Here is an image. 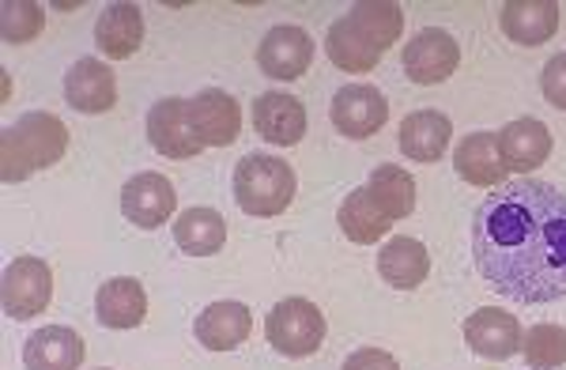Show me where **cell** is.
Here are the masks:
<instances>
[{
  "label": "cell",
  "instance_id": "obj_1",
  "mask_svg": "<svg viewBox=\"0 0 566 370\" xmlns=\"http://www.w3.org/2000/svg\"><path fill=\"white\" fill-rule=\"evenodd\" d=\"M472 261L491 292L510 303H555L566 295V193L517 178L488 197L472 220Z\"/></svg>",
  "mask_w": 566,
  "mask_h": 370
},
{
  "label": "cell",
  "instance_id": "obj_2",
  "mask_svg": "<svg viewBox=\"0 0 566 370\" xmlns=\"http://www.w3.org/2000/svg\"><path fill=\"white\" fill-rule=\"evenodd\" d=\"M405 31V12L400 4H386V0H363L348 15H340L328 27L325 53L340 72H370L378 68L381 53Z\"/></svg>",
  "mask_w": 566,
  "mask_h": 370
},
{
  "label": "cell",
  "instance_id": "obj_3",
  "mask_svg": "<svg viewBox=\"0 0 566 370\" xmlns=\"http://www.w3.org/2000/svg\"><path fill=\"white\" fill-rule=\"evenodd\" d=\"M69 151V129L61 117L31 110L0 133V175L4 182H23L34 170L53 167Z\"/></svg>",
  "mask_w": 566,
  "mask_h": 370
},
{
  "label": "cell",
  "instance_id": "obj_4",
  "mask_svg": "<svg viewBox=\"0 0 566 370\" xmlns=\"http://www.w3.org/2000/svg\"><path fill=\"white\" fill-rule=\"evenodd\" d=\"M295 167L287 159L253 151L234 167V201L250 215L269 220V215L287 212V204L295 201Z\"/></svg>",
  "mask_w": 566,
  "mask_h": 370
},
{
  "label": "cell",
  "instance_id": "obj_5",
  "mask_svg": "<svg viewBox=\"0 0 566 370\" xmlns=\"http://www.w3.org/2000/svg\"><path fill=\"white\" fill-rule=\"evenodd\" d=\"M269 345L287 359H306L325 345V314L310 299H283L264 318Z\"/></svg>",
  "mask_w": 566,
  "mask_h": 370
},
{
  "label": "cell",
  "instance_id": "obj_6",
  "mask_svg": "<svg viewBox=\"0 0 566 370\" xmlns=\"http://www.w3.org/2000/svg\"><path fill=\"white\" fill-rule=\"evenodd\" d=\"M400 65H405V76L412 80V84L434 87L458 72L461 50H458V42H453L450 31H442V27H427V31H419L416 39L405 46V53H400Z\"/></svg>",
  "mask_w": 566,
  "mask_h": 370
},
{
  "label": "cell",
  "instance_id": "obj_7",
  "mask_svg": "<svg viewBox=\"0 0 566 370\" xmlns=\"http://www.w3.org/2000/svg\"><path fill=\"white\" fill-rule=\"evenodd\" d=\"M53 299V273L42 257H15L4 268V310L15 321H31Z\"/></svg>",
  "mask_w": 566,
  "mask_h": 370
},
{
  "label": "cell",
  "instance_id": "obj_8",
  "mask_svg": "<svg viewBox=\"0 0 566 370\" xmlns=\"http://www.w3.org/2000/svg\"><path fill=\"white\" fill-rule=\"evenodd\" d=\"M148 140L167 159H193L205 151L193 121H189V98H159L148 110Z\"/></svg>",
  "mask_w": 566,
  "mask_h": 370
},
{
  "label": "cell",
  "instance_id": "obj_9",
  "mask_svg": "<svg viewBox=\"0 0 566 370\" xmlns=\"http://www.w3.org/2000/svg\"><path fill=\"white\" fill-rule=\"evenodd\" d=\"M333 125L352 140H367L386 125L389 117V103L378 87L370 84H348L333 95Z\"/></svg>",
  "mask_w": 566,
  "mask_h": 370
},
{
  "label": "cell",
  "instance_id": "obj_10",
  "mask_svg": "<svg viewBox=\"0 0 566 370\" xmlns=\"http://www.w3.org/2000/svg\"><path fill=\"white\" fill-rule=\"evenodd\" d=\"M122 212L133 228L155 231L175 215V186L170 178L155 175V170H144V175H133L122 189Z\"/></svg>",
  "mask_w": 566,
  "mask_h": 370
},
{
  "label": "cell",
  "instance_id": "obj_11",
  "mask_svg": "<svg viewBox=\"0 0 566 370\" xmlns=\"http://www.w3.org/2000/svg\"><path fill=\"white\" fill-rule=\"evenodd\" d=\"M189 121H193L205 148H227V144H234L242 133L239 98L219 92V87H208V92L189 98Z\"/></svg>",
  "mask_w": 566,
  "mask_h": 370
},
{
  "label": "cell",
  "instance_id": "obj_12",
  "mask_svg": "<svg viewBox=\"0 0 566 370\" xmlns=\"http://www.w3.org/2000/svg\"><path fill=\"white\" fill-rule=\"evenodd\" d=\"M310 61H314V39L303 27L291 23L272 27L258 50V65L272 80H298L310 68Z\"/></svg>",
  "mask_w": 566,
  "mask_h": 370
},
{
  "label": "cell",
  "instance_id": "obj_13",
  "mask_svg": "<svg viewBox=\"0 0 566 370\" xmlns=\"http://www.w3.org/2000/svg\"><path fill=\"white\" fill-rule=\"evenodd\" d=\"M464 340L480 359H510L525 345V332L510 310H495L483 306L472 318H464Z\"/></svg>",
  "mask_w": 566,
  "mask_h": 370
},
{
  "label": "cell",
  "instance_id": "obj_14",
  "mask_svg": "<svg viewBox=\"0 0 566 370\" xmlns=\"http://www.w3.org/2000/svg\"><path fill=\"white\" fill-rule=\"evenodd\" d=\"M84 337L69 325H42L27 337L23 367L27 370H80L84 367Z\"/></svg>",
  "mask_w": 566,
  "mask_h": 370
},
{
  "label": "cell",
  "instance_id": "obj_15",
  "mask_svg": "<svg viewBox=\"0 0 566 370\" xmlns=\"http://www.w3.org/2000/svg\"><path fill=\"white\" fill-rule=\"evenodd\" d=\"M65 98L72 110L80 114H106L114 110L117 103V80H114V68L98 57H84L76 61L69 72H65Z\"/></svg>",
  "mask_w": 566,
  "mask_h": 370
},
{
  "label": "cell",
  "instance_id": "obj_16",
  "mask_svg": "<svg viewBox=\"0 0 566 370\" xmlns=\"http://www.w3.org/2000/svg\"><path fill=\"white\" fill-rule=\"evenodd\" d=\"M253 129L261 140L291 148L306 137V106L283 92H264L261 98H253Z\"/></svg>",
  "mask_w": 566,
  "mask_h": 370
},
{
  "label": "cell",
  "instance_id": "obj_17",
  "mask_svg": "<svg viewBox=\"0 0 566 370\" xmlns=\"http://www.w3.org/2000/svg\"><path fill=\"white\" fill-rule=\"evenodd\" d=\"M250 329H253L250 306L234 303V299L205 306V310H200V318L193 321L197 340L208 351H234L245 337H250Z\"/></svg>",
  "mask_w": 566,
  "mask_h": 370
},
{
  "label": "cell",
  "instance_id": "obj_18",
  "mask_svg": "<svg viewBox=\"0 0 566 370\" xmlns=\"http://www.w3.org/2000/svg\"><path fill=\"white\" fill-rule=\"evenodd\" d=\"M499 156L506 162V170L528 175L552 156V133L536 117H517L506 129H499Z\"/></svg>",
  "mask_w": 566,
  "mask_h": 370
},
{
  "label": "cell",
  "instance_id": "obj_19",
  "mask_svg": "<svg viewBox=\"0 0 566 370\" xmlns=\"http://www.w3.org/2000/svg\"><path fill=\"white\" fill-rule=\"evenodd\" d=\"M148 314V295L144 284L133 276H114L98 287L95 295V318L106 329H136Z\"/></svg>",
  "mask_w": 566,
  "mask_h": 370
},
{
  "label": "cell",
  "instance_id": "obj_20",
  "mask_svg": "<svg viewBox=\"0 0 566 370\" xmlns=\"http://www.w3.org/2000/svg\"><path fill=\"white\" fill-rule=\"evenodd\" d=\"M499 23L517 46H544L559 27V4L555 0H510L502 4Z\"/></svg>",
  "mask_w": 566,
  "mask_h": 370
},
{
  "label": "cell",
  "instance_id": "obj_21",
  "mask_svg": "<svg viewBox=\"0 0 566 370\" xmlns=\"http://www.w3.org/2000/svg\"><path fill=\"white\" fill-rule=\"evenodd\" d=\"M378 273L389 287H397V292H412V287L423 284L427 273H431V254H427L423 242L408 239V234H397V239H389L386 246L378 250Z\"/></svg>",
  "mask_w": 566,
  "mask_h": 370
},
{
  "label": "cell",
  "instance_id": "obj_22",
  "mask_svg": "<svg viewBox=\"0 0 566 370\" xmlns=\"http://www.w3.org/2000/svg\"><path fill=\"white\" fill-rule=\"evenodd\" d=\"M453 167L472 186H506V162L499 156V133H472L453 151Z\"/></svg>",
  "mask_w": 566,
  "mask_h": 370
},
{
  "label": "cell",
  "instance_id": "obj_23",
  "mask_svg": "<svg viewBox=\"0 0 566 370\" xmlns=\"http://www.w3.org/2000/svg\"><path fill=\"white\" fill-rule=\"evenodd\" d=\"M453 121L442 110H416L400 121V151L416 162H438L446 156Z\"/></svg>",
  "mask_w": 566,
  "mask_h": 370
},
{
  "label": "cell",
  "instance_id": "obj_24",
  "mask_svg": "<svg viewBox=\"0 0 566 370\" xmlns=\"http://www.w3.org/2000/svg\"><path fill=\"white\" fill-rule=\"evenodd\" d=\"M363 189H367L374 209L392 223L416 212V178L408 175L405 167H397V162H381V167H374Z\"/></svg>",
  "mask_w": 566,
  "mask_h": 370
},
{
  "label": "cell",
  "instance_id": "obj_25",
  "mask_svg": "<svg viewBox=\"0 0 566 370\" xmlns=\"http://www.w3.org/2000/svg\"><path fill=\"white\" fill-rule=\"evenodd\" d=\"M95 42L114 61L133 57L144 42V12L136 4H109L95 23Z\"/></svg>",
  "mask_w": 566,
  "mask_h": 370
},
{
  "label": "cell",
  "instance_id": "obj_26",
  "mask_svg": "<svg viewBox=\"0 0 566 370\" xmlns=\"http://www.w3.org/2000/svg\"><path fill=\"white\" fill-rule=\"evenodd\" d=\"M175 242L189 257H212L227 242V223L216 209H186L175 220Z\"/></svg>",
  "mask_w": 566,
  "mask_h": 370
},
{
  "label": "cell",
  "instance_id": "obj_27",
  "mask_svg": "<svg viewBox=\"0 0 566 370\" xmlns=\"http://www.w3.org/2000/svg\"><path fill=\"white\" fill-rule=\"evenodd\" d=\"M336 220H340V231L348 234L355 246H370V242L386 239V231L392 228V220H386V215L374 209L367 189H355V193L344 197Z\"/></svg>",
  "mask_w": 566,
  "mask_h": 370
},
{
  "label": "cell",
  "instance_id": "obj_28",
  "mask_svg": "<svg viewBox=\"0 0 566 370\" xmlns=\"http://www.w3.org/2000/svg\"><path fill=\"white\" fill-rule=\"evenodd\" d=\"M522 351H525V359H528V367H533V370L563 367L566 363V329H563V325H552V321L533 325V329L525 332Z\"/></svg>",
  "mask_w": 566,
  "mask_h": 370
},
{
  "label": "cell",
  "instance_id": "obj_29",
  "mask_svg": "<svg viewBox=\"0 0 566 370\" xmlns=\"http://www.w3.org/2000/svg\"><path fill=\"white\" fill-rule=\"evenodd\" d=\"M45 15L34 0H4L0 8V31H4V42H31L39 39Z\"/></svg>",
  "mask_w": 566,
  "mask_h": 370
},
{
  "label": "cell",
  "instance_id": "obj_30",
  "mask_svg": "<svg viewBox=\"0 0 566 370\" xmlns=\"http://www.w3.org/2000/svg\"><path fill=\"white\" fill-rule=\"evenodd\" d=\"M541 92L555 110H566V53H555V57L544 65Z\"/></svg>",
  "mask_w": 566,
  "mask_h": 370
},
{
  "label": "cell",
  "instance_id": "obj_31",
  "mask_svg": "<svg viewBox=\"0 0 566 370\" xmlns=\"http://www.w3.org/2000/svg\"><path fill=\"white\" fill-rule=\"evenodd\" d=\"M340 370H400V367H397V359H392L389 351H381V348H359V351H352V356L344 359Z\"/></svg>",
  "mask_w": 566,
  "mask_h": 370
}]
</instances>
